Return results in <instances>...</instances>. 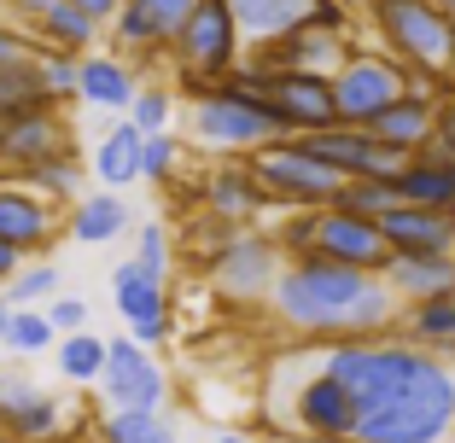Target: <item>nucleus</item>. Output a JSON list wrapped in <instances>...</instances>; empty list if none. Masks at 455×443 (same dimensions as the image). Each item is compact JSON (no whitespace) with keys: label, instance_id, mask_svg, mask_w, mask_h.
<instances>
[{"label":"nucleus","instance_id":"nucleus-24","mask_svg":"<svg viewBox=\"0 0 455 443\" xmlns=\"http://www.w3.org/2000/svg\"><path fill=\"white\" fill-rule=\"evenodd\" d=\"M134 94H140V82L123 59L111 53H88L82 59V106H100V111H129Z\"/></svg>","mask_w":455,"mask_h":443},{"label":"nucleus","instance_id":"nucleus-7","mask_svg":"<svg viewBox=\"0 0 455 443\" xmlns=\"http://www.w3.org/2000/svg\"><path fill=\"white\" fill-rule=\"evenodd\" d=\"M175 65L188 76L193 94H204L211 82H222L228 70H240V53H245V36H240V18L228 0H199L193 18L181 24V36L170 41Z\"/></svg>","mask_w":455,"mask_h":443},{"label":"nucleus","instance_id":"nucleus-30","mask_svg":"<svg viewBox=\"0 0 455 443\" xmlns=\"http://www.w3.org/2000/svg\"><path fill=\"white\" fill-rule=\"evenodd\" d=\"M88 175H94V163L76 158V152H53V158H41L36 170H29V181H36L47 199H82V187H88Z\"/></svg>","mask_w":455,"mask_h":443},{"label":"nucleus","instance_id":"nucleus-46","mask_svg":"<svg viewBox=\"0 0 455 443\" xmlns=\"http://www.w3.org/2000/svg\"><path fill=\"white\" fill-rule=\"evenodd\" d=\"M286 443H368V438H356V431H345V438H327V431H292Z\"/></svg>","mask_w":455,"mask_h":443},{"label":"nucleus","instance_id":"nucleus-4","mask_svg":"<svg viewBox=\"0 0 455 443\" xmlns=\"http://www.w3.org/2000/svg\"><path fill=\"white\" fill-rule=\"evenodd\" d=\"M281 135L286 117L275 111V99L257 94V88H240V82H211L193 106V140H204L216 152H257Z\"/></svg>","mask_w":455,"mask_h":443},{"label":"nucleus","instance_id":"nucleus-5","mask_svg":"<svg viewBox=\"0 0 455 443\" xmlns=\"http://www.w3.org/2000/svg\"><path fill=\"white\" fill-rule=\"evenodd\" d=\"M368 18L403 65L432 70L455 88V12H443L438 0H374Z\"/></svg>","mask_w":455,"mask_h":443},{"label":"nucleus","instance_id":"nucleus-28","mask_svg":"<svg viewBox=\"0 0 455 443\" xmlns=\"http://www.w3.org/2000/svg\"><path fill=\"white\" fill-rule=\"evenodd\" d=\"M106 350H111V338L76 327V333L59 338V374H65L70 385H100V374H106Z\"/></svg>","mask_w":455,"mask_h":443},{"label":"nucleus","instance_id":"nucleus-10","mask_svg":"<svg viewBox=\"0 0 455 443\" xmlns=\"http://www.w3.org/2000/svg\"><path fill=\"white\" fill-rule=\"evenodd\" d=\"M100 391H106L111 408H164V397H170V379H164L158 362H152V350L129 333V338H111Z\"/></svg>","mask_w":455,"mask_h":443},{"label":"nucleus","instance_id":"nucleus-41","mask_svg":"<svg viewBox=\"0 0 455 443\" xmlns=\"http://www.w3.org/2000/svg\"><path fill=\"white\" fill-rule=\"evenodd\" d=\"M427 146H438V152H450V158H455V88L438 99V129H432Z\"/></svg>","mask_w":455,"mask_h":443},{"label":"nucleus","instance_id":"nucleus-27","mask_svg":"<svg viewBox=\"0 0 455 443\" xmlns=\"http://www.w3.org/2000/svg\"><path fill=\"white\" fill-rule=\"evenodd\" d=\"M47 99H53V88H47V70H41V47L0 65V111H29V106H47Z\"/></svg>","mask_w":455,"mask_h":443},{"label":"nucleus","instance_id":"nucleus-16","mask_svg":"<svg viewBox=\"0 0 455 443\" xmlns=\"http://www.w3.org/2000/svg\"><path fill=\"white\" fill-rule=\"evenodd\" d=\"M391 251H455V210H432V204H391L379 216Z\"/></svg>","mask_w":455,"mask_h":443},{"label":"nucleus","instance_id":"nucleus-23","mask_svg":"<svg viewBox=\"0 0 455 443\" xmlns=\"http://www.w3.org/2000/svg\"><path fill=\"white\" fill-rule=\"evenodd\" d=\"M111 304L123 309V321H147V315H164V309H170V297H164V274L147 269L140 257L117 263V274H111Z\"/></svg>","mask_w":455,"mask_h":443},{"label":"nucleus","instance_id":"nucleus-43","mask_svg":"<svg viewBox=\"0 0 455 443\" xmlns=\"http://www.w3.org/2000/svg\"><path fill=\"white\" fill-rule=\"evenodd\" d=\"M18 53H29L24 29H18V24H6V18H0V65H6V59H18Z\"/></svg>","mask_w":455,"mask_h":443},{"label":"nucleus","instance_id":"nucleus-6","mask_svg":"<svg viewBox=\"0 0 455 443\" xmlns=\"http://www.w3.org/2000/svg\"><path fill=\"white\" fill-rule=\"evenodd\" d=\"M251 170H257V181L268 187V199L281 204V210H322V204H333L339 187H345V175L327 158H315L298 135H281V140H268V146H257Z\"/></svg>","mask_w":455,"mask_h":443},{"label":"nucleus","instance_id":"nucleus-37","mask_svg":"<svg viewBox=\"0 0 455 443\" xmlns=\"http://www.w3.org/2000/svg\"><path fill=\"white\" fill-rule=\"evenodd\" d=\"M134 6L152 18V29H158L164 41H175V36H181V24L193 18V6H199V0H134Z\"/></svg>","mask_w":455,"mask_h":443},{"label":"nucleus","instance_id":"nucleus-9","mask_svg":"<svg viewBox=\"0 0 455 443\" xmlns=\"http://www.w3.org/2000/svg\"><path fill=\"white\" fill-rule=\"evenodd\" d=\"M339 94V123H374L386 106H397L409 94V65L397 53H345V65L333 70Z\"/></svg>","mask_w":455,"mask_h":443},{"label":"nucleus","instance_id":"nucleus-26","mask_svg":"<svg viewBox=\"0 0 455 443\" xmlns=\"http://www.w3.org/2000/svg\"><path fill=\"white\" fill-rule=\"evenodd\" d=\"M100 443H181V431L164 420V408H111L94 426Z\"/></svg>","mask_w":455,"mask_h":443},{"label":"nucleus","instance_id":"nucleus-20","mask_svg":"<svg viewBox=\"0 0 455 443\" xmlns=\"http://www.w3.org/2000/svg\"><path fill=\"white\" fill-rule=\"evenodd\" d=\"M140 140H147V129L123 111V123H111L106 135H100V146L88 152V163H94V181L100 187H134L140 181Z\"/></svg>","mask_w":455,"mask_h":443},{"label":"nucleus","instance_id":"nucleus-33","mask_svg":"<svg viewBox=\"0 0 455 443\" xmlns=\"http://www.w3.org/2000/svg\"><path fill=\"white\" fill-rule=\"evenodd\" d=\"M111 36H117V47H129V53H164L170 41L152 29V18L134 6V0H123L117 6V18H111Z\"/></svg>","mask_w":455,"mask_h":443},{"label":"nucleus","instance_id":"nucleus-29","mask_svg":"<svg viewBox=\"0 0 455 443\" xmlns=\"http://www.w3.org/2000/svg\"><path fill=\"white\" fill-rule=\"evenodd\" d=\"M0 431H6L12 443H47L59 431V403H53V397H41V391H29L24 403L0 408Z\"/></svg>","mask_w":455,"mask_h":443},{"label":"nucleus","instance_id":"nucleus-3","mask_svg":"<svg viewBox=\"0 0 455 443\" xmlns=\"http://www.w3.org/2000/svg\"><path fill=\"white\" fill-rule=\"evenodd\" d=\"M286 257H333V263H350V269H374L386 274L391 263V240L379 228V216L350 210V204H322V210H292V222L281 228Z\"/></svg>","mask_w":455,"mask_h":443},{"label":"nucleus","instance_id":"nucleus-21","mask_svg":"<svg viewBox=\"0 0 455 443\" xmlns=\"http://www.w3.org/2000/svg\"><path fill=\"white\" fill-rule=\"evenodd\" d=\"M228 6L240 18L245 47H268V41L292 36V29H304L309 12H315V0H228Z\"/></svg>","mask_w":455,"mask_h":443},{"label":"nucleus","instance_id":"nucleus-45","mask_svg":"<svg viewBox=\"0 0 455 443\" xmlns=\"http://www.w3.org/2000/svg\"><path fill=\"white\" fill-rule=\"evenodd\" d=\"M76 6H82V12H88V18H100V24H111V18H117V6H123V0H76Z\"/></svg>","mask_w":455,"mask_h":443},{"label":"nucleus","instance_id":"nucleus-34","mask_svg":"<svg viewBox=\"0 0 455 443\" xmlns=\"http://www.w3.org/2000/svg\"><path fill=\"white\" fill-rule=\"evenodd\" d=\"M53 292H59L53 263H24V269L6 281V297H12V304H53Z\"/></svg>","mask_w":455,"mask_h":443},{"label":"nucleus","instance_id":"nucleus-13","mask_svg":"<svg viewBox=\"0 0 455 443\" xmlns=\"http://www.w3.org/2000/svg\"><path fill=\"white\" fill-rule=\"evenodd\" d=\"M292 420H298V431H327V438H345V431H356V397H350V385L339 374L315 368V374L292 391Z\"/></svg>","mask_w":455,"mask_h":443},{"label":"nucleus","instance_id":"nucleus-2","mask_svg":"<svg viewBox=\"0 0 455 443\" xmlns=\"http://www.w3.org/2000/svg\"><path fill=\"white\" fill-rule=\"evenodd\" d=\"M268 309L286 333H304L315 344L339 338H379L403 321V297L391 292L386 274L350 269L333 257H286L281 281L268 292Z\"/></svg>","mask_w":455,"mask_h":443},{"label":"nucleus","instance_id":"nucleus-8","mask_svg":"<svg viewBox=\"0 0 455 443\" xmlns=\"http://www.w3.org/2000/svg\"><path fill=\"white\" fill-rule=\"evenodd\" d=\"M281 269H286L281 233H257L251 222L228 228L222 245H211V281H216V292L234 297V304H257V297H268L275 281H281Z\"/></svg>","mask_w":455,"mask_h":443},{"label":"nucleus","instance_id":"nucleus-32","mask_svg":"<svg viewBox=\"0 0 455 443\" xmlns=\"http://www.w3.org/2000/svg\"><path fill=\"white\" fill-rule=\"evenodd\" d=\"M53 338H59V327H53V315H47V309L18 304V321H12V333H6V350H18V356H41Z\"/></svg>","mask_w":455,"mask_h":443},{"label":"nucleus","instance_id":"nucleus-40","mask_svg":"<svg viewBox=\"0 0 455 443\" xmlns=\"http://www.w3.org/2000/svg\"><path fill=\"white\" fill-rule=\"evenodd\" d=\"M47 315H53L59 333H76V327H88V304H82V297H53V304H47Z\"/></svg>","mask_w":455,"mask_h":443},{"label":"nucleus","instance_id":"nucleus-11","mask_svg":"<svg viewBox=\"0 0 455 443\" xmlns=\"http://www.w3.org/2000/svg\"><path fill=\"white\" fill-rule=\"evenodd\" d=\"M65 146H70V129L59 117V99L29 111H0V163L6 170H36L41 158H53Z\"/></svg>","mask_w":455,"mask_h":443},{"label":"nucleus","instance_id":"nucleus-14","mask_svg":"<svg viewBox=\"0 0 455 443\" xmlns=\"http://www.w3.org/2000/svg\"><path fill=\"white\" fill-rule=\"evenodd\" d=\"M0 240H12L24 257H41L53 240V204L36 181H0Z\"/></svg>","mask_w":455,"mask_h":443},{"label":"nucleus","instance_id":"nucleus-19","mask_svg":"<svg viewBox=\"0 0 455 443\" xmlns=\"http://www.w3.org/2000/svg\"><path fill=\"white\" fill-rule=\"evenodd\" d=\"M391 181H397V199H409V204L455 210V158H450V152H438V146H420L415 158L391 175Z\"/></svg>","mask_w":455,"mask_h":443},{"label":"nucleus","instance_id":"nucleus-48","mask_svg":"<svg viewBox=\"0 0 455 443\" xmlns=\"http://www.w3.org/2000/svg\"><path fill=\"white\" fill-rule=\"evenodd\" d=\"M222 443H268V438H257V431H222Z\"/></svg>","mask_w":455,"mask_h":443},{"label":"nucleus","instance_id":"nucleus-39","mask_svg":"<svg viewBox=\"0 0 455 443\" xmlns=\"http://www.w3.org/2000/svg\"><path fill=\"white\" fill-rule=\"evenodd\" d=\"M134 257H140V263H147V269H170V233L158 228V222H147V228H140V240H134Z\"/></svg>","mask_w":455,"mask_h":443},{"label":"nucleus","instance_id":"nucleus-35","mask_svg":"<svg viewBox=\"0 0 455 443\" xmlns=\"http://www.w3.org/2000/svg\"><path fill=\"white\" fill-rule=\"evenodd\" d=\"M175 163H181L175 135H170V129H152V135L140 140V181H170Z\"/></svg>","mask_w":455,"mask_h":443},{"label":"nucleus","instance_id":"nucleus-50","mask_svg":"<svg viewBox=\"0 0 455 443\" xmlns=\"http://www.w3.org/2000/svg\"><path fill=\"white\" fill-rule=\"evenodd\" d=\"M438 6H443V12H455V0H438Z\"/></svg>","mask_w":455,"mask_h":443},{"label":"nucleus","instance_id":"nucleus-12","mask_svg":"<svg viewBox=\"0 0 455 443\" xmlns=\"http://www.w3.org/2000/svg\"><path fill=\"white\" fill-rule=\"evenodd\" d=\"M268 99L286 117V135H315V129L339 123V94L327 70H275Z\"/></svg>","mask_w":455,"mask_h":443},{"label":"nucleus","instance_id":"nucleus-15","mask_svg":"<svg viewBox=\"0 0 455 443\" xmlns=\"http://www.w3.org/2000/svg\"><path fill=\"white\" fill-rule=\"evenodd\" d=\"M345 53H350L345 36H339V29H315V24L268 41V47H251V59L268 65V70H327V76L345 65Z\"/></svg>","mask_w":455,"mask_h":443},{"label":"nucleus","instance_id":"nucleus-31","mask_svg":"<svg viewBox=\"0 0 455 443\" xmlns=\"http://www.w3.org/2000/svg\"><path fill=\"white\" fill-rule=\"evenodd\" d=\"M333 204H350V210H368V216H386L391 204H403V199H397V181H391V175H356V181H345V187H339Z\"/></svg>","mask_w":455,"mask_h":443},{"label":"nucleus","instance_id":"nucleus-49","mask_svg":"<svg viewBox=\"0 0 455 443\" xmlns=\"http://www.w3.org/2000/svg\"><path fill=\"white\" fill-rule=\"evenodd\" d=\"M345 6H350V12H368V6H374V0H345Z\"/></svg>","mask_w":455,"mask_h":443},{"label":"nucleus","instance_id":"nucleus-25","mask_svg":"<svg viewBox=\"0 0 455 443\" xmlns=\"http://www.w3.org/2000/svg\"><path fill=\"white\" fill-rule=\"evenodd\" d=\"M129 228V199H117V187L82 193L76 210H70V240L76 245H111Z\"/></svg>","mask_w":455,"mask_h":443},{"label":"nucleus","instance_id":"nucleus-1","mask_svg":"<svg viewBox=\"0 0 455 443\" xmlns=\"http://www.w3.org/2000/svg\"><path fill=\"white\" fill-rule=\"evenodd\" d=\"M322 368L356 397V438L368 443H455V362L420 338H339Z\"/></svg>","mask_w":455,"mask_h":443},{"label":"nucleus","instance_id":"nucleus-42","mask_svg":"<svg viewBox=\"0 0 455 443\" xmlns=\"http://www.w3.org/2000/svg\"><path fill=\"white\" fill-rule=\"evenodd\" d=\"M129 333L140 338L147 350H158L164 338H170V309H164V315H147V321H129Z\"/></svg>","mask_w":455,"mask_h":443},{"label":"nucleus","instance_id":"nucleus-18","mask_svg":"<svg viewBox=\"0 0 455 443\" xmlns=\"http://www.w3.org/2000/svg\"><path fill=\"white\" fill-rule=\"evenodd\" d=\"M268 187L257 181L251 158L245 163H222V170H211V181H204V210L222 216V222H251L257 210H268Z\"/></svg>","mask_w":455,"mask_h":443},{"label":"nucleus","instance_id":"nucleus-38","mask_svg":"<svg viewBox=\"0 0 455 443\" xmlns=\"http://www.w3.org/2000/svg\"><path fill=\"white\" fill-rule=\"evenodd\" d=\"M170 111H175V99L164 94V88H140V94H134V106H129V117L152 135V129H170Z\"/></svg>","mask_w":455,"mask_h":443},{"label":"nucleus","instance_id":"nucleus-36","mask_svg":"<svg viewBox=\"0 0 455 443\" xmlns=\"http://www.w3.org/2000/svg\"><path fill=\"white\" fill-rule=\"evenodd\" d=\"M41 70H47L53 99H82V59H70L65 47H41Z\"/></svg>","mask_w":455,"mask_h":443},{"label":"nucleus","instance_id":"nucleus-22","mask_svg":"<svg viewBox=\"0 0 455 443\" xmlns=\"http://www.w3.org/2000/svg\"><path fill=\"white\" fill-rule=\"evenodd\" d=\"M368 129H374L379 140H391V146H403V152H420L432 140V129H438V99L409 88V94H403L397 106H386Z\"/></svg>","mask_w":455,"mask_h":443},{"label":"nucleus","instance_id":"nucleus-47","mask_svg":"<svg viewBox=\"0 0 455 443\" xmlns=\"http://www.w3.org/2000/svg\"><path fill=\"white\" fill-rule=\"evenodd\" d=\"M12 321H18V304L6 292H0V344H6V333H12Z\"/></svg>","mask_w":455,"mask_h":443},{"label":"nucleus","instance_id":"nucleus-44","mask_svg":"<svg viewBox=\"0 0 455 443\" xmlns=\"http://www.w3.org/2000/svg\"><path fill=\"white\" fill-rule=\"evenodd\" d=\"M24 263H29V257H24V251H18V245H12V240H0V286L12 281V274H18V269H24Z\"/></svg>","mask_w":455,"mask_h":443},{"label":"nucleus","instance_id":"nucleus-17","mask_svg":"<svg viewBox=\"0 0 455 443\" xmlns=\"http://www.w3.org/2000/svg\"><path fill=\"white\" fill-rule=\"evenodd\" d=\"M386 281L403 304L420 297H450L455 292V251H391Z\"/></svg>","mask_w":455,"mask_h":443}]
</instances>
